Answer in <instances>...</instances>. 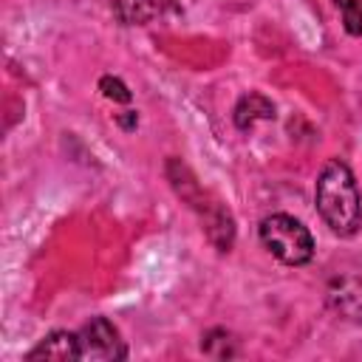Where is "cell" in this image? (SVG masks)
Returning a JSON list of instances; mask_svg holds the SVG:
<instances>
[{
	"mask_svg": "<svg viewBox=\"0 0 362 362\" xmlns=\"http://www.w3.org/2000/svg\"><path fill=\"white\" fill-rule=\"evenodd\" d=\"M314 204L322 223L337 238H354L362 229V195L354 170L342 158H328L314 184Z\"/></svg>",
	"mask_w": 362,
	"mask_h": 362,
	"instance_id": "1",
	"label": "cell"
},
{
	"mask_svg": "<svg viewBox=\"0 0 362 362\" xmlns=\"http://www.w3.org/2000/svg\"><path fill=\"white\" fill-rule=\"evenodd\" d=\"M257 238L263 249L286 266H305L314 257V238L308 226L286 212L266 215L257 226Z\"/></svg>",
	"mask_w": 362,
	"mask_h": 362,
	"instance_id": "2",
	"label": "cell"
},
{
	"mask_svg": "<svg viewBox=\"0 0 362 362\" xmlns=\"http://www.w3.org/2000/svg\"><path fill=\"white\" fill-rule=\"evenodd\" d=\"M79 359L90 362H116L127 356V345L119 334V328L107 317H90L79 331Z\"/></svg>",
	"mask_w": 362,
	"mask_h": 362,
	"instance_id": "3",
	"label": "cell"
},
{
	"mask_svg": "<svg viewBox=\"0 0 362 362\" xmlns=\"http://www.w3.org/2000/svg\"><path fill=\"white\" fill-rule=\"evenodd\" d=\"M25 359H54V362L79 359V339L74 331H51L25 354Z\"/></svg>",
	"mask_w": 362,
	"mask_h": 362,
	"instance_id": "4",
	"label": "cell"
},
{
	"mask_svg": "<svg viewBox=\"0 0 362 362\" xmlns=\"http://www.w3.org/2000/svg\"><path fill=\"white\" fill-rule=\"evenodd\" d=\"M266 119H274V105L269 96H263L257 90L243 93L232 110V122L238 130H252L257 122H266Z\"/></svg>",
	"mask_w": 362,
	"mask_h": 362,
	"instance_id": "5",
	"label": "cell"
},
{
	"mask_svg": "<svg viewBox=\"0 0 362 362\" xmlns=\"http://www.w3.org/2000/svg\"><path fill=\"white\" fill-rule=\"evenodd\" d=\"M173 0H113V14L122 25H144L158 17Z\"/></svg>",
	"mask_w": 362,
	"mask_h": 362,
	"instance_id": "6",
	"label": "cell"
},
{
	"mask_svg": "<svg viewBox=\"0 0 362 362\" xmlns=\"http://www.w3.org/2000/svg\"><path fill=\"white\" fill-rule=\"evenodd\" d=\"M331 305L345 317V320H354V322H362V286L359 283H351V280H337L331 294H328Z\"/></svg>",
	"mask_w": 362,
	"mask_h": 362,
	"instance_id": "7",
	"label": "cell"
},
{
	"mask_svg": "<svg viewBox=\"0 0 362 362\" xmlns=\"http://www.w3.org/2000/svg\"><path fill=\"white\" fill-rule=\"evenodd\" d=\"M201 351H204L206 356L226 359V356H235V354H238V342H235V337H232L226 328H212V331L204 334Z\"/></svg>",
	"mask_w": 362,
	"mask_h": 362,
	"instance_id": "8",
	"label": "cell"
},
{
	"mask_svg": "<svg viewBox=\"0 0 362 362\" xmlns=\"http://www.w3.org/2000/svg\"><path fill=\"white\" fill-rule=\"evenodd\" d=\"M342 14V28L351 37H362V0H334Z\"/></svg>",
	"mask_w": 362,
	"mask_h": 362,
	"instance_id": "9",
	"label": "cell"
},
{
	"mask_svg": "<svg viewBox=\"0 0 362 362\" xmlns=\"http://www.w3.org/2000/svg\"><path fill=\"white\" fill-rule=\"evenodd\" d=\"M99 90H102V96H105V99L119 102V105H127V102L133 99L130 88H127L119 76H102V79H99Z\"/></svg>",
	"mask_w": 362,
	"mask_h": 362,
	"instance_id": "10",
	"label": "cell"
}]
</instances>
